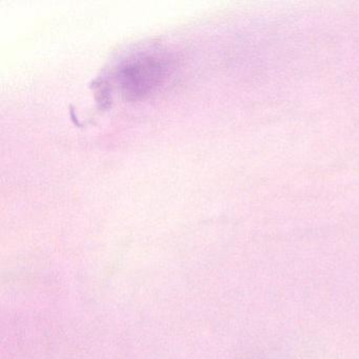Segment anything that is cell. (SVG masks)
Here are the masks:
<instances>
[{
    "label": "cell",
    "mask_w": 359,
    "mask_h": 359,
    "mask_svg": "<svg viewBox=\"0 0 359 359\" xmlns=\"http://www.w3.org/2000/svg\"><path fill=\"white\" fill-rule=\"evenodd\" d=\"M171 73V62L157 53H142L126 60L117 70V81L123 95L129 100L152 95Z\"/></svg>",
    "instance_id": "1"
}]
</instances>
